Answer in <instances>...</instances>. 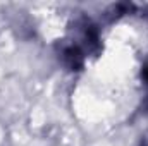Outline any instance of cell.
<instances>
[{"mask_svg":"<svg viewBox=\"0 0 148 146\" xmlns=\"http://www.w3.org/2000/svg\"><path fill=\"white\" fill-rule=\"evenodd\" d=\"M59 59L64 64V67H67L69 71H81L84 67V60H86V53L84 50L74 43L73 40H69L67 43L60 45V52H59Z\"/></svg>","mask_w":148,"mask_h":146,"instance_id":"1","label":"cell"},{"mask_svg":"<svg viewBox=\"0 0 148 146\" xmlns=\"http://www.w3.org/2000/svg\"><path fill=\"white\" fill-rule=\"evenodd\" d=\"M141 79H143V83L148 86V64L141 67Z\"/></svg>","mask_w":148,"mask_h":146,"instance_id":"2","label":"cell"},{"mask_svg":"<svg viewBox=\"0 0 148 146\" xmlns=\"http://www.w3.org/2000/svg\"><path fill=\"white\" fill-rule=\"evenodd\" d=\"M141 146H148V141H147V143H143V145H141Z\"/></svg>","mask_w":148,"mask_h":146,"instance_id":"3","label":"cell"}]
</instances>
